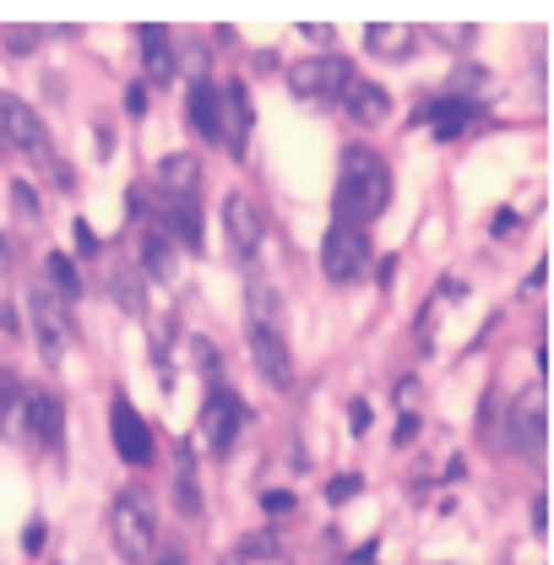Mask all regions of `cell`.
I'll return each mask as SVG.
<instances>
[{
    "label": "cell",
    "instance_id": "1",
    "mask_svg": "<svg viewBox=\"0 0 554 565\" xmlns=\"http://www.w3.org/2000/svg\"><path fill=\"white\" fill-rule=\"evenodd\" d=\"M386 202H392V169L381 163V152H375V147H364V141L343 147V174H338V223L364 228V223H375V217L386 212Z\"/></svg>",
    "mask_w": 554,
    "mask_h": 565
},
{
    "label": "cell",
    "instance_id": "2",
    "mask_svg": "<svg viewBox=\"0 0 554 565\" xmlns=\"http://www.w3.org/2000/svg\"><path fill=\"white\" fill-rule=\"evenodd\" d=\"M0 137H6V147H11V152H22V158H28L39 174H50V180H61V185L71 180V169L61 163V152L50 147L44 120H39L22 98H11V93L0 98Z\"/></svg>",
    "mask_w": 554,
    "mask_h": 565
},
{
    "label": "cell",
    "instance_id": "3",
    "mask_svg": "<svg viewBox=\"0 0 554 565\" xmlns=\"http://www.w3.org/2000/svg\"><path fill=\"white\" fill-rule=\"evenodd\" d=\"M245 338H251V359H256V370L273 381L277 392L294 381V359H288V343H283V332H277V321L267 316V282H251V327H245Z\"/></svg>",
    "mask_w": 554,
    "mask_h": 565
},
{
    "label": "cell",
    "instance_id": "4",
    "mask_svg": "<svg viewBox=\"0 0 554 565\" xmlns=\"http://www.w3.org/2000/svg\"><path fill=\"white\" fill-rule=\"evenodd\" d=\"M109 533H115V550L137 565L152 561V550H158V516H152V505L131 490L115 494V505H109Z\"/></svg>",
    "mask_w": 554,
    "mask_h": 565
},
{
    "label": "cell",
    "instance_id": "5",
    "mask_svg": "<svg viewBox=\"0 0 554 565\" xmlns=\"http://www.w3.org/2000/svg\"><path fill=\"white\" fill-rule=\"evenodd\" d=\"M364 262H370V245H364V234L359 228H348V223H332L327 228V239H321V273L332 282H353L364 273Z\"/></svg>",
    "mask_w": 554,
    "mask_h": 565
},
{
    "label": "cell",
    "instance_id": "6",
    "mask_svg": "<svg viewBox=\"0 0 554 565\" xmlns=\"http://www.w3.org/2000/svg\"><path fill=\"white\" fill-rule=\"evenodd\" d=\"M353 82V71L348 61L338 55H316V61H299V66H288V87L299 93V98H343V87Z\"/></svg>",
    "mask_w": 554,
    "mask_h": 565
},
{
    "label": "cell",
    "instance_id": "7",
    "mask_svg": "<svg viewBox=\"0 0 554 565\" xmlns=\"http://www.w3.org/2000/svg\"><path fill=\"white\" fill-rule=\"evenodd\" d=\"M223 234H228L234 256H245V262L262 250V239H267V217H262V207H256L245 191H228V196H223Z\"/></svg>",
    "mask_w": 554,
    "mask_h": 565
},
{
    "label": "cell",
    "instance_id": "8",
    "mask_svg": "<svg viewBox=\"0 0 554 565\" xmlns=\"http://www.w3.org/2000/svg\"><path fill=\"white\" fill-rule=\"evenodd\" d=\"M109 429H115V451H120V462H131V468H147V462H152V429L141 424V414L126 403V397H115Z\"/></svg>",
    "mask_w": 554,
    "mask_h": 565
},
{
    "label": "cell",
    "instance_id": "9",
    "mask_svg": "<svg viewBox=\"0 0 554 565\" xmlns=\"http://www.w3.org/2000/svg\"><path fill=\"white\" fill-rule=\"evenodd\" d=\"M202 429H207V446L212 451H228L234 435H239V397L212 386L207 392V408H202Z\"/></svg>",
    "mask_w": 554,
    "mask_h": 565
},
{
    "label": "cell",
    "instance_id": "10",
    "mask_svg": "<svg viewBox=\"0 0 554 565\" xmlns=\"http://www.w3.org/2000/svg\"><path fill=\"white\" fill-rule=\"evenodd\" d=\"M544 397H516V408H511V451L516 457H539L544 451Z\"/></svg>",
    "mask_w": 554,
    "mask_h": 565
},
{
    "label": "cell",
    "instance_id": "11",
    "mask_svg": "<svg viewBox=\"0 0 554 565\" xmlns=\"http://www.w3.org/2000/svg\"><path fill=\"white\" fill-rule=\"evenodd\" d=\"M343 109L359 120V126H381L386 109H392V98H386L375 82H359V76H353V82L343 87Z\"/></svg>",
    "mask_w": 554,
    "mask_h": 565
},
{
    "label": "cell",
    "instance_id": "12",
    "mask_svg": "<svg viewBox=\"0 0 554 565\" xmlns=\"http://www.w3.org/2000/svg\"><path fill=\"white\" fill-rule=\"evenodd\" d=\"M33 327H39V353L55 364V359H61V349H66V332H61L66 321H61V310L50 305V294H44V288L33 294Z\"/></svg>",
    "mask_w": 554,
    "mask_h": 565
},
{
    "label": "cell",
    "instance_id": "13",
    "mask_svg": "<svg viewBox=\"0 0 554 565\" xmlns=\"http://www.w3.org/2000/svg\"><path fill=\"white\" fill-rule=\"evenodd\" d=\"M141 66L152 82H169L174 76V50H169V28H158V22H147L141 28Z\"/></svg>",
    "mask_w": 554,
    "mask_h": 565
},
{
    "label": "cell",
    "instance_id": "14",
    "mask_svg": "<svg viewBox=\"0 0 554 565\" xmlns=\"http://www.w3.org/2000/svg\"><path fill=\"white\" fill-rule=\"evenodd\" d=\"M163 212H169V228L180 245L202 250V212H196V196H163Z\"/></svg>",
    "mask_w": 554,
    "mask_h": 565
},
{
    "label": "cell",
    "instance_id": "15",
    "mask_svg": "<svg viewBox=\"0 0 554 565\" xmlns=\"http://www.w3.org/2000/svg\"><path fill=\"white\" fill-rule=\"evenodd\" d=\"M191 126L207 141L223 137V104H217V87H212V82H196V87H191Z\"/></svg>",
    "mask_w": 554,
    "mask_h": 565
},
{
    "label": "cell",
    "instance_id": "16",
    "mask_svg": "<svg viewBox=\"0 0 554 565\" xmlns=\"http://www.w3.org/2000/svg\"><path fill=\"white\" fill-rule=\"evenodd\" d=\"M364 44H370L375 55H386V61H403V55L414 50V28H408V22H370Z\"/></svg>",
    "mask_w": 554,
    "mask_h": 565
},
{
    "label": "cell",
    "instance_id": "17",
    "mask_svg": "<svg viewBox=\"0 0 554 565\" xmlns=\"http://www.w3.org/2000/svg\"><path fill=\"white\" fill-rule=\"evenodd\" d=\"M28 424H33V440L39 446H55L61 440V403L50 392H33L28 397Z\"/></svg>",
    "mask_w": 554,
    "mask_h": 565
},
{
    "label": "cell",
    "instance_id": "18",
    "mask_svg": "<svg viewBox=\"0 0 554 565\" xmlns=\"http://www.w3.org/2000/svg\"><path fill=\"white\" fill-rule=\"evenodd\" d=\"M158 180L169 185V196H191V191H196V180H202V163H196V158H185V152H174V158H163V163H158Z\"/></svg>",
    "mask_w": 554,
    "mask_h": 565
},
{
    "label": "cell",
    "instance_id": "19",
    "mask_svg": "<svg viewBox=\"0 0 554 565\" xmlns=\"http://www.w3.org/2000/svg\"><path fill=\"white\" fill-rule=\"evenodd\" d=\"M424 115L435 120V131H440V137H457V131L473 120V104H457V98H446V104H429Z\"/></svg>",
    "mask_w": 554,
    "mask_h": 565
},
{
    "label": "cell",
    "instance_id": "20",
    "mask_svg": "<svg viewBox=\"0 0 554 565\" xmlns=\"http://www.w3.org/2000/svg\"><path fill=\"white\" fill-rule=\"evenodd\" d=\"M141 256H147V273L158 282H169V234L163 228H147L141 234Z\"/></svg>",
    "mask_w": 554,
    "mask_h": 565
},
{
    "label": "cell",
    "instance_id": "21",
    "mask_svg": "<svg viewBox=\"0 0 554 565\" xmlns=\"http://www.w3.org/2000/svg\"><path fill=\"white\" fill-rule=\"evenodd\" d=\"M217 104L228 109V120H234V147L245 141V131H251V104H245V87L239 82H228V93H217Z\"/></svg>",
    "mask_w": 554,
    "mask_h": 565
},
{
    "label": "cell",
    "instance_id": "22",
    "mask_svg": "<svg viewBox=\"0 0 554 565\" xmlns=\"http://www.w3.org/2000/svg\"><path fill=\"white\" fill-rule=\"evenodd\" d=\"M44 273H50V282H55V294H61V299H76V294H82L76 267H71L66 256H50V262H44Z\"/></svg>",
    "mask_w": 554,
    "mask_h": 565
},
{
    "label": "cell",
    "instance_id": "23",
    "mask_svg": "<svg viewBox=\"0 0 554 565\" xmlns=\"http://www.w3.org/2000/svg\"><path fill=\"white\" fill-rule=\"evenodd\" d=\"M185 462H180V511H202V494H196V473H191V451H180Z\"/></svg>",
    "mask_w": 554,
    "mask_h": 565
},
{
    "label": "cell",
    "instance_id": "24",
    "mask_svg": "<svg viewBox=\"0 0 554 565\" xmlns=\"http://www.w3.org/2000/svg\"><path fill=\"white\" fill-rule=\"evenodd\" d=\"M348 429H353V435L370 429V403H353V408H348Z\"/></svg>",
    "mask_w": 554,
    "mask_h": 565
},
{
    "label": "cell",
    "instance_id": "25",
    "mask_svg": "<svg viewBox=\"0 0 554 565\" xmlns=\"http://www.w3.org/2000/svg\"><path fill=\"white\" fill-rule=\"evenodd\" d=\"M544 500H550V494H533V527H539V533H550V505H544Z\"/></svg>",
    "mask_w": 554,
    "mask_h": 565
},
{
    "label": "cell",
    "instance_id": "26",
    "mask_svg": "<svg viewBox=\"0 0 554 565\" xmlns=\"http://www.w3.org/2000/svg\"><path fill=\"white\" fill-rule=\"evenodd\" d=\"M76 250H82V256H93V250H98V239H93V228H87V223H76Z\"/></svg>",
    "mask_w": 554,
    "mask_h": 565
},
{
    "label": "cell",
    "instance_id": "27",
    "mask_svg": "<svg viewBox=\"0 0 554 565\" xmlns=\"http://www.w3.org/2000/svg\"><path fill=\"white\" fill-rule=\"evenodd\" d=\"M305 33H310L316 44H332V28H327V22H305Z\"/></svg>",
    "mask_w": 554,
    "mask_h": 565
},
{
    "label": "cell",
    "instance_id": "28",
    "mask_svg": "<svg viewBox=\"0 0 554 565\" xmlns=\"http://www.w3.org/2000/svg\"><path fill=\"white\" fill-rule=\"evenodd\" d=\"M353 490H359V479H338V484H332V490H327V494H332V500H348V494H353Z\"/></svg>",
    "mask_w": 554,
    "mask_h": 565
},
{
    "label": "cell",
    "instance_id": "29",
    "mask_svg": "<svg viewBox=\"0 0 554 565\" xmlns=\"http://www.w3.org/2000/svg\"><path fill=\"white\" fill-rule=\"evenodd\" d=\"M6 256H11V245H6V234H0V267H6Z\"/></svg>",
    "mask_w": 554,
    "mask_h": 565
},
{
    "label": "cell",
    "instance_id": "30",
    "mask_svg": "<svg viewBox=\"0 0 554 565\" xmlns=\"http://www.w3.org/2000/svg\"><path fill=\"white\" fill-rule=\"evenodd\" d=\"M158 565H185V561H180V555H163V561H158Z\"/></svg>",
    "mask_w": 554,
    "mask_h": 565
}]
</instances>
